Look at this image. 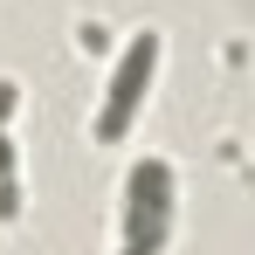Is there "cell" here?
I'll list each match as a JSON object with an SVG mask.
<instances>
[{
    "instance_id": "6da1fadb",
    "label": "cell",
    "mask_w": 255,
    "mask_h": 255,
    "mask_svg": "<svg viewBox=\"0 0 255 255\" xmlns=\"http://www.w3.org/2000/svg\"><path fill=\"white\" fill-rule=\"evenodd\" d=\"M179 214V172L166 159H138L118 193V255H166Z\"/></svg>"
},
{
    "instance_id": "7a4b0ae2",
    "label": "cell",
    "mask_w": 255,
    "mask_h": 255,
    "mask_svg": "<svg viewBox=\"0 0 255 255\" xmlns=\"http://www.w3.org/2000/svg\"><path fill=\"white\" fill-rule=\"evenodd\" d=\"M159 55H166V35H159V28H138V35L125 42V55L111 62V83H104V104H97V125H90L97 145H125V138H131L145 97H152V83H159Z\"/></svg>"
},
{
    "instance_id": "3957f363",
    "label": "cell",
    "mask_w": 255,
    "mask_h": 255,
    "mask_svg": "<svg viewBox=\"0 0 255 255\" xmlns=\"http://www.w3.org/2000/svg\"><path fill=\"white\" fill-rule=\"evenodd\" d=\"M14 166H21V152H14V138H7V118H0V179H14Z\"/></svg>"
},
{
    "instance_id": "277c9868",
    "label": "cell",
    "mask_w": 255,
    "mask_h": 255,
    "mask_svg": "<svg viewBox=\"0 0 255 255\" xmlns=\"http://www.w3.org/2000/svg\"><path fill=\"white\" fill-rule=\"evenodd\" d=\"M14 207H21V193H14V179H0V221H7Z\"/></svg>"
}]
</instances>
